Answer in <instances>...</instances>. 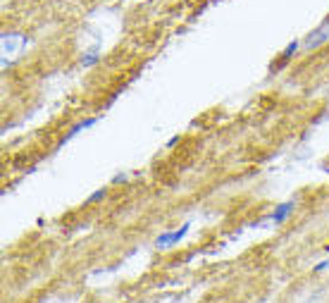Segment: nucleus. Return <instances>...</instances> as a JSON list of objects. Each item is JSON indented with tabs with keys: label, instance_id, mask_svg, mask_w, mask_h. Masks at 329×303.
<instances>
[{
	"label": "nucleus",
	"instance_id": "obj_1",
	"mask_svg": "<svg viewBox=\"0 0 329 303\" xmlns=\"http://www.w3.org/2000/svg\"><path fill=\"white\" fill-rule=\"evenodd\" d=\"M188 227H191V225L186 222V225H181L179 229H174V232H164V234H160V236L155 239V246H157V249H172L174 244H179V241L188 234Z\"/></svg>",
	"mask_w": 329,
	"mask_h": 303
},
{
	"label": "nucleus",
	"instance_id": "obj_2",
	"mask_svg": "<svg viewBox=\"0 0 329 303\" xmlns=\"http://www.w3.org/2000/svg\"><path fill=\"white\" fill-rule=\"evenodd\" d=\"M327 41H329V19L322 24V26H317V29L303 41V48H306V50H315V48H320L322 43H327Z\"/></svg>",
	"mask_w": 329,
	"mask_h": 303
},
{
	"label": "nucleus",
	"instance_id": "obj_3",
	"mask_svg": "<svg viewBox=\"0 0 329 303\" xmlns=\"http://www.w3.org/2000/svg\"><path fill=\"white\" fill-rule=\"evenodd\" d=\"M26 46V39L19 36V34H5L3 36V55L8 57V55H15L17 50H22Z\"/></svg>",
	"mask_w": 329,
	"mask_h": 303
},
{
	"label": "nucleus",
	"instance_id": "obj_4",
	"mask_svg": "<svg viewBox=\"0 0 329 303\" xmlns=\"http://www.w3.org/2000/svg\"><path fill=\"white\" fill-rule=\"evenodd\" d=\"M293 208H296V203L293 201H286V203H279L277 208H274V213L270 215V220H272L274 225H282L284 220L289 218L291 213H293Z\"/></svg>",
	"mask_w": 329,
	"mask_h": 303
},
{
	"label": "nucleus",
	"instance_id": "obj_5",
	"mask_svg": "<svg viewBox=\"0 0 329 303\" xmlns=\"http://www.w3.org/2000/svg\"><path fill=\"white\" fill-rule=\"evenodd\" d=\"M95 63H98V46L86 50L84 57H81V65H84V67H91V65H95Z\"/></svg>",
	"mask_w": 329,
	"mask_h": 303
},
{
	"label": "nucleus",
	"instance_id": "obj_6",
	"mask_svg": "<svg viewBox=\"0 0 329 303\" xmlns=\"http://www.w3.org/2000/svg\"><path fill=\"white\" fill-rule=\"evenodd\" d=\"M93 125H95V117H91V119H84V122H79V125H74V127L70 129L67 139H70V136H74V134H79L81 129H88V127H93Z\"/></svg>",
	"mask_w": 329,
	"mask_h": 303
},
{
	"label": "nucleus",
	"instance_id": "obj_7",
	"mask_svg": "<svg viewBox=\"0 0 329 303\" xmlns=\"http://www.w3.org/2000/svg\"><path fill=\"white\" fill-rule=\"evenodd\" d=\"M296 48H298V43H296V41H293V43H289V46H286V50H284V53H282V60H289L291 55L296 53Z\"/></svg>",
	"mask_w": 329,
	"mask_h": 303
},
{
	"label": "nucleus",
	"instance_id": "obj_8",
	"mask_svg": "<svg viewBox=\"0 0 329 303\" xmlns=\"http://www.w3.org/2000/svg\"><path fill=\"white\" fill-rule=\"evenodd\" d=\"M101 198H105V191H95V194L88 198V203H95V201H101Z\"/></svg>",
	"mask_w": 329,
	"mask_h": 303
},
{
	"label": "nucleus",
	"instance_id": "obj_9",
	"mask_svg": "<svg viewBox=\"0 0 329 303\" xmlns=\"http://www.w3.org/2000/svg\"><path fill=\"white\" fill-rule=\"evenodd\" d=\"M327 267H329V260H322V263L315 267V272H322V270H327Z\"/></svg>",
	"mask_w": 329,
	"mask_h": 303
}]
</instances>
